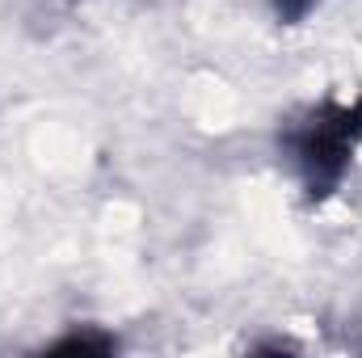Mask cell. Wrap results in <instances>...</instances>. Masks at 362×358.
Listing matches in <instances>:
<instances>
[{
  "instance_id": "3957f363",
  "label": "cell",
  "mask_w": 362,
  "mask_h": 358,
  "mask_svg": "<svg viewBox=\"0 0 362 358\" xmlns=\"http://www.w3.org/2000/svg\"><path fill=\"white\" fill-rule=\"evenodd\" d=\"M274 4H278V17H282V21H299L316 0H274Z\"/></svg>"
},
{
  "instance_id": "6da1fadb",
  "label": "cell",
  "mask_w": 362,
  "mask_h": 358,
  "mask_svg": "<svg viewBox=\"0 0 362 358\" xmlns=\"http://www.w3.org/2000/svg\"><path fill=\"white\" fill-rule=\"evenodd\" d=\"M362 144V93L354 101H320L316 110H308L299 122L286 127L282 148L295 165V173L303 181L312 202H325L354 161Z\"/></svg>"
},
{
  "instance_id": "7a4b0ae2",
  "label": "cell",
  "mask_w": 362,
  "mask_h": 358,
  "mask_svg": "<svg viewBox=\"0 0 362 358\" xmlns=\"http://www.w3.org/2000/svg\"><path fill=\"white\" fill-rule=\"evenodd\" d=\"M55 350H59V354H105V350H114V342H110V337H93V333H72V337H64Z\"/></svg>"
}]
</instances>
